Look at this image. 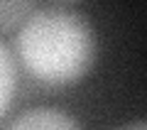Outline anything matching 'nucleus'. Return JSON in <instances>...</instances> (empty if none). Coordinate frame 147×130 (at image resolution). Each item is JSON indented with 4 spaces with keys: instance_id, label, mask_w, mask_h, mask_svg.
Segmentation results:
<instances>
[{
    "instance_id": "3",
    "label": "nucleus",
    "mask_w": 147,
    "mask_h": 130,
    "mask_svg": "<svg viewBox=\"0 0 147 130\" xmlns=\"http://www.w3.org/2000/svg\"><path fill=\"white\" fill-rule=\"evenodd\" d=\"M15 83H17L15 62H12L10 52L0 44V118L5 115V110L10 108V103H12Z\"/></svg>"
},
{
    "instance_id": "5",
    "label": "nucleus",
    "mask_w": 147,
    "mask_h": 130,
    "mask_svg": "<svg viewBox=\"0 0 147 130\" xmlns=\"http://www.w3.org/2000/svg\"><path fill=\"white\" fill-rule=\"evenodd\" d=\"M57 3H76V0H57Z\"/></svg>"
},
{
    "instance_id": "4",
    "label": "nucleus",
    "mask_w": 147,
    "mask_h": 130,
    "mask_svg": "<svg viewBox=\"0 0 147 130\" xmlns=\"http://www.w3.org/2000/svg\"><path fill=\"white\" fill-rule=\"evenodd\" d=\"M34 0H0V32H10L27 20Z\"/></svg>"
},
{
    "instance_id": "1",
    "label": "nucleus",
    "mask_w": 147,
    "mask_h": 130,
    "mask_svg": "<svg viewBox=\"0 0 147 130\" xmlns=\"http://www.w3.org/2000/svg\"><path fill=\"white\" fill-rule=\"evenodd\" d=\"M17 54L37 81L69 86L91 71L96 37L81 15L52 7L27 15L17 32Z\"/></svg>"
},
{
    "instance_id": "2",
    "label": "nucleus",
    "mask_w": 147,
    "mask_h": 130,
    "mask_svg": "<svg viewBox=\"0 0 147 130\" xmlns=\"http://www.w3.org/2000/svg\"><path fill=\"white\" fill-rule=\"evenodd\" d=\"M10 128L15 130H69V128H79V123L71 115L61 113L57 108H34L30 113L15 118L10 123Z\"/></svg>"
}]
</instances>
